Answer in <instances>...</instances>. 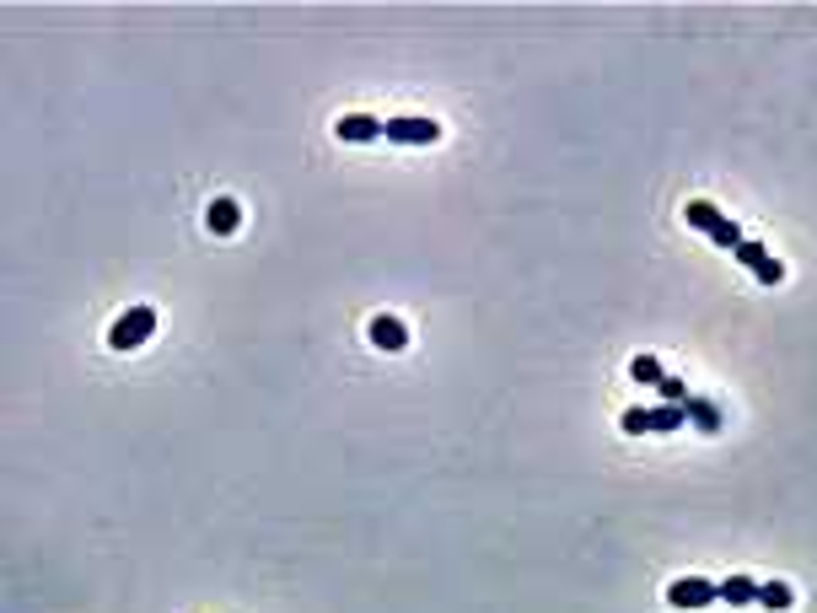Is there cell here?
<instances>
[{
	"instance_id": "obj_8",
	"label": "cell",
	"mask_w": 817,
	"mask_h": 613,
	"mask_svg": "<svg viewBox=\"0 0 817 613\" xmlns=\"http://www.w3.org/2000/svg\"><path fill=\"white\" fill-rule=\"evenodd\" d=\"M205 226H210L216 237H232L237 226H242V205H237V199H216V205L205 210Z\"/></svg>"
},
{
	"instance_id": "obj_13",
	"label": "cell",
	"mask_w": 817,
	"mask_h": 613,
	"mask_svg": "<svg viewBox=\"0 0 817 613\" xmlns=\"http://www.w3.org/2000/svg\"><path fill=\"white\" fill-rule=\"evenodd\" d=\"M683 415H694V420H700L704 430H721V415H715L710 404H700V398H689V404H683Z\"/></svg>"
},
{
	"instance_id": "obj_1",
	"label": "cell",
	"mask_w": 817,
	"mask_h": 613,
	"mask_svg": "<svg viewBox=\"0 0 817 613\" xmlns=\"http://www.w3.org/2000/svg\"><path fill=\"white\" fill-rule=\"evenodd\" d=\"M151 334H156V306H129V312H118L114 317L108 345H114L118 356H129V350H140Z\"/></svg>"
},
{
	"instance_id": "obj_15",
	"label": "cell",
	"mask_w": 817,
	"mask_h": 613,
	"mask_svg": "<svg viewBox=\"0 0 817 613\" xmlns=\"http://www.w3.org/2000/svg\"><path fill=\"white\" fill-rule=\"evenodd\" d=\"M619 426H624V436H645L651 420H645V409H624V420H619Z\"/></svg>"
},
{
	"instance_id": "obj_9",
	"label": "cell",
	"mask_w": 817,
	"mask_h": 613,
	"mask_svg": "<svg viewBox=\"0 0 817 613\" xmlns=\"http://www.w3.org/2000/svg\"><path fill=\"white\" fill-rule=\"evenodd\" d=\"M715 592H721V603H731V608H742V603H759V581H753V576H726Z\"/></svg>"
},
{
	"instance_id": "obj_11",
	"label": "cell",
	"mask_w": 817,
	"mask_h": 613,
	"mask_svg": "<svg viewBox=\"0 0 817 613\" xmlns=\"http://www.w3.org/2000/svg\"><path fill=\"white\" fill-rule=\"evenodd\" d=\"M630 377H635V382H645V387H661V377H667V371H661V361H656V356H635V361H630Z\"/></svg>"
},
{
	"instance_id": "obj_3",
	"label": "cell",
	"mask_w": 817,
	"mask_h": 613,
	"mask_svg": "<svg viewBox=\"0 0 817 613\" xmlns=\"http://www.w3.org/2000/svg\"><path fill=\"white\" fill-rule=\"evenodd\" d=\"M721 592H715V581H704V576H683V581H672L667 587V603L678 613H700V608H710Z\"/></svg>"
},
{
	"instance_id": "obj_10",
	"label": "cell",
	"mask_w": 817,
	"mask_h": 613,
	"mask_svg": "<svg viewBox=\"0 0 817 613\" xmlns=\"http://www.w3.org/2000/svg\"><path fill=\"white\" fill-rule=\"evenodd\" d=\"M759 603H763L769 613H785L791 603H796V592H791L785 581H763V587H759Z\"/></svg>"
},
{
	"instance_id": "obj_5",
	"label": "cell",
	"mask_w": 817,
	"mask_h": 613,
	"mask_svg": "<svg viewBox=\"0 0 817 613\" xmlns=\"http://www.w3.org/2000/svg\"><path fill=\"white\" fill-rule=\"evenodd\" d=\"M334 135H339L345 146H371V140L388 135V124L377 119V114H345V119L334 124Z\"/></svg>"
},
{
	"instance_id": "obj_12",
	"label": "cell",
	"mask_w": 817,
	"mask_h": 613,
	"mask_svg": "<svg viewBox=\"0 0 817 613\" xmlns=\"http://www.w3.org/2000/svg\"><path fill=\"white\" fill-rule=\"evenodd\" d=\"M645 420H651V430H678L689 415H683L678 404H661V409H645Z\"/></svg>"
},
{
	"instance_id": "obj_6",
	"label": "cell",
	"mask_w": 817,
	"mask_h": 613,
	"mask_svg": "<svg viewBox=\"0 0 817 613\" xmlns=\"http://www.w3.org/2000/svg\"><path fill=\"white\" fill-rule=\"evenodd\" d=\"M366 334H371V345H377V350H388V356H398V350L408 345V328L393 317V312H377Z\"/></svg>"
},
{
	"instance_id": "obj_4",
	"label": "cell",
	"mask_w": 817,
	"mask_h": 613,
	"mask_svg": "<svg viewBox=\"0 0 817 613\" xmlns=\"http://www.w3.org/2000/svg\"><path fill=\"white\" fill-rule=\"evenodd\" d=\"M382 140H398V146H436L441 140V124L419 119V114H404V119H388V135Z\"/></svg>"
},
{
	"instance_id": "obj_14",
	"label": "cell",
	"mask_w": 817,
	"mask_h": 613,
	"mask_svg": "<svg viewBox=\"0 0 817 613\" xmlns=\"http://www.w3.org/2000/svg\"><path fill=\"white\" fill-rule=\"evenodd\" d=\"M661 398H667V404H678V409H683V404H689V387H683V382H678V377H661Z\"/></svg>"
},
{
	"instance_id": "obj_7",
	"label": "cell",
	"mask_w": 817,
	"mask_h": 613,
	"mask_svg": "<svg viewBox=\"0 0 817 613\" xmlns=\"http://www.w3.org/2000/svg\"><path fill=\"white\" fill-rule=\"evenodd\" d=\"M737 258H742V264L759 275L763 286H780V280H785V264H780V258H769L759 243H742V247H737Z\"/></svg>"
},
{
	"instance_id": "obj_2",
	"label": "cell",
	"mask_w": 817,
	"mask_h": 613,
	"mask_svg": "<svg viewBox=\"0 0 817 613\" xmlns=\"http://www.w3.org/2000/svg\"><path fill=\"white\" fill-rule=\"evenodd\" d=\"M683 221H689V226H700L710 243L731 247V253L742 247V232H737V226H731V221H726V216H721V210H715L710 199H689V205H683Z\"/></svg>"
}]
</instances>
